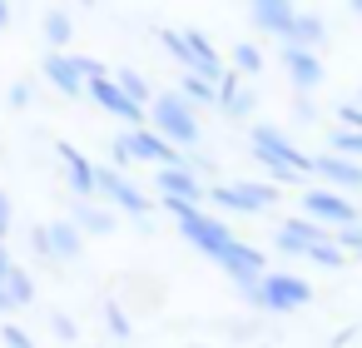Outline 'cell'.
Instances as JSON below:
<instances>
[{"label":"cell","mask_w":362,"mask_h":348,"mask_svg":"<svg viewBox=\"0 0 362 348\" xmlns=\"http://www.w3.org/2000/svg\"><path fill=\"white\" fill-rule=\"evenodd\" d=\"M50 328H55V338H60V343H75V338H80V328H75V318H70V313H50Z\"/></svg>","instance_id":"cell-29"},{"label":"cell","mask_w":362,"mask_h":348,"mask_svg":"<svg viewBox=\"0 0 362 348\" xmlns=\"http://www.w3.org/2000/svg\"><path fill=\"white\" fill-rule=\"evenodd\" d=\"M204 199H214L228 214H263V209L278 204V189L268 179H253V184H214V189H204Z\"/></svg>","instance_id":"cell-4"},{"label":"cell","mask_w":362,"mask_h":348,"mask_svg":"<svg viewBox=\"0 0 362 348\" xmlns=\"http://www.w3.org/2000/svg\"><path fill=\"white\" fill-rule=\"evenodd\" d=\"M85 85H90V95H95V105H100L105 115L124 120L129 130H139V125H144V105H134V100H129V95L110 80V75H95V80H85Z\"/></svg>","instance_id":"cell-8"},{"label":"cell","mask_w":362,"mask_h":348,"mask_svg":"<svg viewBox=\"0 0 362 348\" xmlns=\"http://www.w3.org/2000/svg\"><path fill=\"white\" fill-rule=\"evenodd\" d=\"M283 70H288V80H293V90L298 95H313L317 85H322V60H317V50H298V45H283Z\"/></svg>","instance_id":"cell-10"},{"label":"cell","mask_w":362,"mask_h":348,"mask_svg":"<svg viewBox=\"0 0 362 348\" xmlns=\"http://www.w3.org/2000/svg\"><path fill=\"white\" fill-rule=\"evenodd\" d=\"M248 303L253 308H268V313H288V308H308L313 303V284L288 274V269H263V279L248 288Z\"/></svg>","instance_id":"cell-1"},{"label":"cell","mask_w":362,"mask_h":348,"mask_svg":"<svg viewBox=\"0 0 362 348\" xmlns=\"http://www.w3.org/2000/svg\"><path fill=\"white\" fill-rule=\"evenodd\" d=\"M0 338H6V348H35L30 333H25L21 323H11V318H6V328H0Z\"/></svg>","instance_id":"cell-30"},{"label":"cell","mask_w":362,"mask_h":348,"mask_svg":"<svg viewBox=\"0 0 362 348\" xmlns=\"http://www.w3.org/2000/svg\"><path fill=\"white\" fill-rule=\"evenodd\" d=\"M149 110H154V135H159V140H169L174 150H179V145H199L204 130H199V115H194L189 100H179V95H154Z\"/></svg>","instance_id":"cell-2"},{"label":"cell","mask_w":362,"mask_h":348,"mask_svg":"<svg viewBox=\"0 0 362 348\" xmlns=\"http://www.w3.org/2000/svg\"><path fill=\"white\" fill-rule=\"evenodd\" d=\"M115 85H119L134 105H149V100H154V90H149V80H144L139 70H119V75H115Z\"/></svg>","instance_id":"cell-21"},{"label":"cell","mask_w":362,"mask_h":348,"mask_svg":"<svg viewBox=\"0 0 362 348\" xmlns=\"http://www.w3.org/2000/svg\"><path fill=\"white\" fill-rule=\"evenodd\" d=\"M347 6H352V11H357V16H362V0H347Z\"/></svg>","instance_id":"cell-38"},{"label":"cell","mask_w":362,"mask_h":348,"mask_svg":"<svg viewBox=\"0 0 362 348\" xmlns=\"http://www.w3.org/2000/svg\"><path fill=\"white\" fill-rule=\"evenodd\" d=\"M332 155L362 159V135H357V130H332Z\"/></svg>","instance_id":"cell-24"},{"label":"cell","mask_w":362,"mask_h":348,"mask_svg":"<svg viewBox=\"0 0 362 348\" xmlns=\"http://www.w3.org/2000/svg\"><path fill=\"white\" fill-rule=\"evenodd\" d=\"M80 234H115V214L110 209H100V204H90V199H80L75 204V219H70Z\"/></svg>","instance_id":"cell-18"},{"label":"cell","mask_w":362,"mask_h":348,"mask_svg":"<svg viewBox=\"0 0 362 348\" xmlns=\"http://www.w3.org/2000/svg\"><path fill=\"white\" fill-rule=\"evenodd\" d=\"M11 264H16V259H11V249H6V244H0V284H6V274H11Z\"/></svg>","instance_id":"cell-35"},{"label":"cell","mask_w":362,"mask_h":348,"mask_svg":"<svg viewBox=\"0 0 362 348\" xmlns=\"http://www.w3.org/2000/svg\"><path fill=\"white\" fill-rule=\"evenodd\" d=\"M80 6H95V0H80Z\"/></svg>","instance_id":"cell-39"},{"label":"cell","mask_w":362,"mask_h":348,"mask_svg":"<svg viewBox=\"0 0 362 348\" xmlns=\"http://www.w3.org/2000/svg\"><path fill=\"white\" fill-rule=\"evenodd\" d=\"M159 45H164L174 60H184V65H189V45H184V35H179V30H159Z\"/></svg>","instance_id":"cell-28"},{"label":"cell","mask_w":362,"mask_h":348,"mask_svg":"<svg viewBox=\"0 0 362 348\" xmlns=\"http://www.w3.org/2000/svg\"><path fill=\"white\" fill-rule=\"evenodd\" d=\"M332 244H337L342 254H362V224H342V229H332Z\"/></svg>","instance_id":"cell-27"},{"label":"cell","mask_w":362,"mask_h":348,"mask_svg":"<svg viewBox=\"0 0 362 348\" xmlns=\"http://www.w3.org/2000/svg\"><path fill=\"white\" fill-rule=\"evenodd\" d=\"M337 130H357L362 135V105H337Z\"/></svg>","instance_id":"cell-31"},{"label":"cell","mask_w":362,"mask_h":348,"mask_svg":"<svg viewBox=\"0 0 362 348\" xmlns=\"http://www.w3.org/2000/svg\"><path fill=\"white\" fill-rule=\"evenodd\" d=\"M45 80H50L60 95H70V100L85 90V80L75 75V65H70V55H65V50H50V55H45Z\"/></svg>","instance_id":"cell-17"},{"label":"cell","mask_w":362,"mask_h":348,"mask_svg":"<svg viewBox=\"0 0 362 348\" xmlns=\"http://www.w3.org/2000/svg\"><path fill=\"white\" fill-rule=\"evenodd\" d=\"M253 6V21L268 30V35H278V40H288V26H293V0H248Z\"/></svg>","instance_id":"cell-13"},{"label":"cell","mask_w":362,"mask_h":348,"mask_svg":"<svg viewBox=\"0 0 362 348\" xmlns=\"http://www.w3.org/2000/svg\"><path fill=\"white\" fill-rule=\"evenodd\" d=\"M6 234H11V199L0 189V244H6Z\"/></svg>","instance_id":"cell-33"},{"label":"cell","mask_w":362,"mask_h":348,"mask_svg":"<svg viewBox=\"0 0 362 348\" xmlns=\"http://www.w3.org/2000/svg\"><path fill=\"white\" fill-rule=\"evenodd\" d=\"M214 264H223V274H228V279H233L243 293H248V288L263 279V269H268L263 249H253V244H238V239H233V244H228V249H223Z\"/></svg>","instance_id":"cell-7"},{"label":"cell","mask_w":362,"mask_h":348,"mask_svg":"<svg viewBox=\"0 0 362 348\" xmlns=\"http://www.w3.org/2000/svg\"><path fill=\"white\" fill-rule=\"evenodd\" d=\"M322 40H327V21H322V16H308V11H303V16H293V26H288V40H283V45H298V50H317Z\"/></svg>","instance_id":"cell-16"},{"label":"cell","mask_w":362,"mask_h":348,"mask_svg":"<svg viewBox=\"0 0 362 348\" xmlns=\"http://www.w3.org/2000/svg\"><path fill=\"white\" fill-rule=\"evenodd\" d=\"M0 288L11 293V303H16V308L35 303V279H30V274H25L21 264H11V274H6V284H0Z\"/></svg>","instance_id":"cell-19"},{"label":"cell","mask_w":362,"mask_h":348,"mask_svg":"<svg viewBox=\"0 0 362 348\" xmlns=\"http://www.w3.org/2000/svg\"><path fill=\"white\" fill-rule=\"evenodd\" d=\"M154 189H159L164 199H184V204H204V189H209V184H199V174H194L189 164H169V169H159V179H154Z\"/></svg>","instance_id":"cell-12"},{"label":"cell","mask_w":362,"mask_h":348,"mask_svg":"<svg viewBox=\"0 0 362 348\" xmlns=\"http://www.w3.org/2000/svg\"><path fill=\"white\" fill-rule=\"evenodd\" d=\"M253 159L278 164V169H293V174H308V159L313 155H303L278 125H253Z\"/></svg>","instance_id":"cell-5"},{"label":"cell","mask_w":362,"mask_h":348,"mask_svg":"<svg viewBox=\"0 0 362 348\" xmlns=\"http://www.w3.org/2000/svg\"><path fill=\"white\" fill-rule=\"evenodd\" d=\"M179 100H189L194 110H209V105H214V80H199V75H184V90H179Z\"/></svg>","instance_id":"cell-22"},{"label":"cell","mask_w":362,"mask_h":348,"mask_svg":"<svg viewBox=\"0 0 362 348\" xmlns=\"http://www.w3.org/2000/svg\"><path fill=\"white\" fill-rule=\"evenodd\" d=\"M357 105H362V95H357Z\"/></svg>","instance_id":"cell-40"},{"label":"cell","mask_w":362,"mask_h":348,"mask_svg":"<svg viewBox=\"0 0 362 348\" xmlns=\"http://www.w3.org/2000/svg\"><path fill=\"white\" fill-rule=\"evenodd\" d=\"M194 348H204V343H194Z\"/></svg>","instance_id":"cell-41"},{"label":"cell","mask_w":362,"mask_h":348,"mask_svg":"<svg viewBox=\"0 0 362 348\" xmlns=\"http://www.w3.org/2000/svg\"><path fill=\"white\" fill-rule=\"evenodd\" d=\"M303 214L317 219L322 229H342V224H357V204L337 189H303Z\"/></svg>","instance_id":"cell-6"},{"label":"cell","mask_w":362,"mask_h":348,"mask_svg":"<svg viewBox=\"0 0 362 348\" xmlns=\"http://www.w3.org/2000/svg\"><path fill=\"white\" fill-rule=\"evenodd\" d=\"M308 174H322L327 189H362V164L357 159H342V155H313L308 159Z\"/></svg>","instance_id":"cell-11"},{"label":"cell","mask_w":362,"mask_h":348,"mask_svg":"<svg viewBox=\"0 0 362 348\" xmlns=\"http://www.w3.org/2000/svg\"><path fill=\"white\" fill-rule=\"evenodd\" d=\"M60 150V159H65V169H70V189L80 194V199H95L100 194V184H95V164L75 150V145H55Z\"/></svg>","instance_id":"cell-14"},{"label":"cell","mask_w":362,"mask_h":348,"mask_svg":"<svg viewBox=\"0 0 362 348\" xmlns=\"http://www.w3.org/2000/svg\"><path fill=\"white\" fill-rule=\"evenodd\" d=\"M233 70H238V75H258V70H263V50L248 45V40L233 45Z\"/></svg>","instance_id":"cell-23"},{"label":"cell","mask_w":362,"mask_h":348,"mask_svg":"<svg viewBox=\"0 0 362 348\" xmlns=\"http://www.w3.org/2000/svg\"><path fill=\"white\" fill-rule=\"evenodd\" d=\"M11 105L25 110V105H30V85H11Z\"/></svg>","instance_id":"cell-34"},{"label":"cell","mask_w":362,"mask_h":348,"mask_svg":"<svg viewBox=\"0 0 362 348\" xmlns=\"http://www.w3.org/2000/svg\"><path fill=\"white\" fill-rule=\"evenodd\" d=\"M105 323H110V333H115L119 343H129V333H134V323H129V313H124L119 303H105Z\"/></svg>","instance_id":"cell-25"},{"label":"cell","mask_w":362,"mask_h":348,"mask_svg":"<svg viewBox=\"0 0 362 348\" xmlns=\"http://www.w3.org/2000/svg\"><path fill=\"white\" fill-rule=\"evenodd\" d=\"M80 249H85V234L75 224H45V259L70 264V259H80Z\"/></svg>","instance_id":"cell-15"},{"label":"cell","mask_w":362,"mask_h":348,"mask_svg":"<svg viewBox=\"0 0 362 348\" xmlns=\"http://www.w3.org/2000/svg\"><path fill=\"white\" fill-rule=\"evenodd\" d=\"M0 30H11V6L0 0Z\"/></svg>","instance_id":"cell-37"},{"label":"cell","mask_w":362,"mask_h":348,"mask_svg":"<svg viewBox=\"0 0 362 348\" xmlns=\"http://www.w3.org/2000/svg\"><path fill=\"white\" fill-rule=\"evenodd\" d=\"M95 184H100V194L115 204V209H124V214H134V219H144L154 204H149V194H139L119 169H95Z\"/></svg>","instance_id":"cell-9"},{"label":"cell","mask_w":362,"mask_h":348,"mask_svg":"<svg viewBox=\"0 0 362 348\" xmlns=\"http://www.w3.org/2000/svg\"><path fill=\"white\" fill-rule=\"evenodd\" d=\"M129 159H149V164H159V169H169V164H184V155H179L169 140H159L149 125H139V130H124V135L115 140V164H129Z\"/></svg>","instance_id":"cell-3"},{"label":"cell","mask_w":362,"mask_h":348,"mask_svg":"<svg viewBox=\"0 0 362 348\" xmlns=\"http://www.w3.org/2000/svg\"><path fill=\"white\" fill-rule=\"evenodd\" d=\"M40 30H45V45H50V50H65V45H70V35H75V26H70V16H65V11H45Z\"/></svg>","instance_id":"cell-20"},{"label":"cell","mask_w":362,"mask_h":348,"mask_svg":"<svg viewBox=\"0 0 362 348\" xmlns=\"http://www.w3.org/2000/svg\"><path fill=\"white\" fill-rule=\"evenodd\" d=\"M303 259H313V264H327V269H342V264H347V254H342L337 244H313Z\"/></svg>","instance_id":"cell-26"},{"label":"cell","mask_w":362,"mask_h":348,"mask_svg":"<svg viewBox=\"0 0 362 348\" xmlns=\"http://www.w3.org/2000/svg\"><path fill=\"white\" fill-rule=\"evenodd\" d=\"M70 65H75V75H80V80H95V75H105V65H100V60H90V55H70Z\"/></svg>","instance_id":"cell-32"},{"label":"cell","mask_w":362,"mask_h":348,"mask_svg":"<svg viewBox=\"0 0 362 348\" xmlns=\"http://www.w3.org/2000/svg\"><path fill=\"white\" fill-rule=\"evenodd\" d=\"M11 313H16V303H11V293H6V288H0V318H11Z\"/></svg>","instance_id":"cell-36"}]
</instances>
